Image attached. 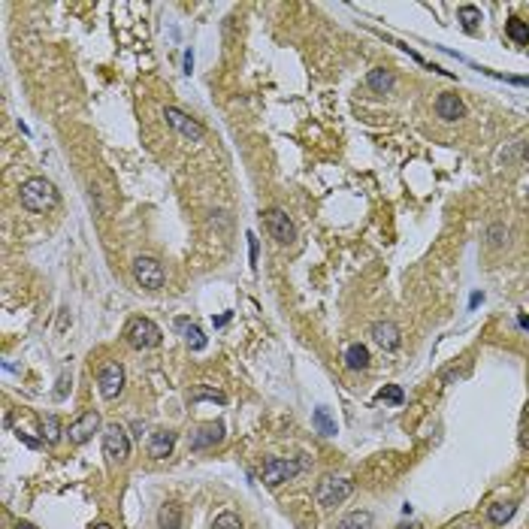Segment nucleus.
Instances as JSON below:
<instances>
[{"instance_id":"ddd939ff","label":"nucleus","mask_w":529,"mask_h":529,"mask_svg":"<svg viewBox=\"0 0 529 529\" xmlns=\"http://www.w3.org/2000/svg\"><path fill=\"white\" fill-rule=\"evenodd\" d=\"M224 438V423H203L200 430L190 436V451H206V448H215Z\"/></svg>"},{"instance_id":"39448f33","label":"nucleus","mask_w":529,"mask_h":529,"mask_svg":"<svg viewBox=\"0 0 529 529\" xmlns=\"http://www.w3.org/2000/svg\"><path fill=\"white\" fill-rule=\"evenodd\" d=\"M354 493V481L351 478H324L314 490V499L324 508H333V505H342L348 496Z\"/></svg>"},{"instance_id":"f704fd0d","label":"nucleus","mask_w":529,"mask_h":529,"mask_svg":"<svg viewBox=\"0 0 529 529\" xmlns=\"http://www.w3.org/2000/svg\"><path fill=\"white\" fill-rule=\"evenodd\" d=\"M523 161L529 164V142H526V149H523Z\"/></svg>"},{"instance_id":"7c9ffc66","label":"nucleus","mask_w":529,"mask_h":529,"mask_svg":"<svg viewBox=\"0 0 529 529\" xmlns=\"http://www.w3.org/2000/svg\"><path fill=\"white\" fill-rule=\"evenodd\" d=\"M13 529H37V526H33V523H28V521H18Z\"/></svg>"},{"instance_id":"c9c22d12","label":"nucleus","mask_w":529,"mask_h":529,"mask_svg":"<svg viewBox=\"0 0 529 529\" xmlns=\"http://www.w3.org/2000/svg\"><path fill=\"white\" fill-rule=\"evenodd\" d=\"M94 529H112V526H109V523H97Z\"/></svg>"},{"instance_id":"6ab92c4d","label":"nucleus","mask_w":529,"mask_h":529,"mask_svg":"<svg viewBox=\"0 0 529 529\" xmlns=\"http://www.w3.org/2000/svg\"><path fill=\"white\" fill-rule=\"evenodd\" d=\"M366 85L372 88V91H378V94H390L393 91V73L378 67V70H372L366 76Z\"/></svg>"},{"instance_id":"b1692460","label":"nucleus","mask_w":529,"mask_h":529,"mask_svg":"<svg viewBox=\"0 0 529 529\" xmlns=\"http://www.w3.org/2000/svg\"><path fill=\"white\" fill-rule=\"evenodd\" d=\"M314 430H318L321 436H336V421L330 418L327 409H314Z\"/></svg>"},{"instance_id":"423d86ee","label":"nucleus","mask_w":529,"mask_h":529,"mask_svg":"<svg viewBox=\"0 0 529 529\" xmlns=\"http://www.w3.org/2000/svg\"><path fill=\"white\" fill-rule=\"evenodd\" d=\"M164 118H166V125H170L176 133H182L185 140H190V142H203V140H206V127H203L194 115L182 112L178 106H166L164 109Z\"/></svg>"},{"instance_id":"dca6fc26","label":"nucleus","mask_w":529,"mask_h":529,"mask_svg":"<svg viewBox=\"0 0 529 529\" xmlns=\"http://www.w3.org/2000/svg\"><path fill=\"white\" fill-rule=\"evenodd\" d=\"M369 348L366 345H360V342H354V345H348L345 348V366L351 369V372H363V369H369Z\"/></svg>"},{"instance_id":"7ed1b4c3","label":"nucleus","mask_w":529,"mask_h":529,"mask_svg":"<svg viewBox=\"0 0 529 529\" xmlns=\"http://www.w3.org/2000/svg\"><path fill=\"white\" fill-rule=\"evenodd\" d=\"M125 339L130 348H137V351H149V348L161 345V327L149 318H130L125 327Z\"/></svg>"},{"instance_id":"f03ea898","label":"nucleus","mask_w":529,"mask_h":529,"mask_svg":"<svg viewBox=\"0 0 529 529\" xmlns=\"http://www.w3.org/2000/svg\"><path fill=\"white\" fill-rule=\"evenodd\" d=\"M133 281H137L140 288L145 290H161L166 285V273H164V266L157 257L152 254H140V257H133Z\"/></svg>"},{"instance_id":"c85d7f7f","label":"nucleus","mask_w":529,"mask_h":529,"mask_svg":"<svg viewBox=\"0 0 529 529\" xmlns=\"http://www.w3.org/2000/svg\"><path fill=\"white\" fill-rule=\"evenodd\" d=\"M249 251H251V266H257V239H254V233H249Z\"/></svg>"},{"instance_id":"0eeeda50","label":"nucleus","mask_w":529,"mask_h":529,"mask_svg":"<svg viewBox=\"0 0 529 529\" xmlns=\"http://www.w3.org/2000/svg\"><path fill=\"white\" fill-rule=\"evenodd\" d=\"M263 224H266L269 236H273L278 245H294L297 227H294V221H290V215L285 209H266L263 212Z\"/></svg>"},{"instance_id":"4be33fe9","label":"nucleus","mask_w":529,"mask_h":529,"mask_svg":"<svg viewBox=\"0 0 529 529\" xmlns=\"http://www.w3.org/2000/svg\"><path fill=\"white\" fill-rule=\"evenodd\" d=\"M514 511H517V505L514 502H496V505H490V511H487V517H490V523L493 526H505L514 517Z\"/></svg>"},{"instance_id":"f8f14e48","label":"nucleus","mask_w":529,"mask_h":529,"mask_svg":"<svg viewBox=\"0 0 529 529\" xmlns=\"http://www.w3.org/2000/svg\"><path fill=\"white\" fill-rule=\"evenodd\" d=\"M145 448H149L152 460H166L173 454V448H176V433L166 430V426H164V430H154L149 436V445H145Z\"/></svg>"},{"instance_id":"f3484780","label":"nucleus","mask_w":529,"mask_h":529,"mask_svg":"<svg viewBox=\"0 0 529 529\" xmlns=\"http://www.w3.org/2000/svg\"><path fill=\"white\" fill-rule=\"evenodd\" d=\"M157 529H182V505L166 502L157 511Z\"/></svg>"},{"instance_id":"473e14b6","label":"nucleus","mask_w":529,"mask_h":529,"mask_svg":"<svg viewBox=\"0 0 529 529\" xmlns=\"http://www.w3.org/2000/svg\"><path fill=\"white\" fill-rule=\"evenodd\" d=\"M397 529H421V526H418V523H399Z\"/></svg>"},{"instance_id":"5701e85b","label":"nucleus","mask_w":529,"mask_h":529,"mask_svg":"<svg viewBox=\"0 0 529 529\" xmlns=\"http://www.w3.org/2000/svg\"><path fill=\"white\" fill-rule=\"evenodd\" d=\"M40 436H42V442H46V445H58L61 442V421L55 418V414H49V418L42 421V426H40Z\"/></svg>"},{"instance_id":"9d476101","label":"nucleus","mask_w":529,"mask_h":529,"mask_svg":"<svg viewBox=\"0 0 529 529\" xmlns=\"http://www.w3.org/2000/svg\"><path fill=\"white\" fill-rule=\"evenodd\" d=\"M100 430V414L94 409L82 411L76 421H70V426H67V438H70V445H85L91 442L94 433Z\"/></svg>"},{"instance_id":"72a5a7b5","label":"nucleus","mask_w":529,"mask_h":529,"mask_svg":"<svg viewBox=\"0 0 529 529\" xmlns=\"http://www.w3.org/2000/svg\"><path fill=\"white\" fill-rule=\"evenodd\" d=\"M521 327H523V330H529V318H526V314L521 318Z\"/></svg>"},{"instance_id":"412c9836","label":"nucleus","mask_w":529,"mask_h":529,"mask_svg":"<svg viewBox=\"0 0 529 529\" xmlns=\"http://www.w3.org/2000/svg\"><path fill=\"white\" fill-rule=\"evenodd\" d=\"M336 529H372V514L369 511H351L336 523Z\"/></svg>"},{"instance_id":"6e6552de","label":"nucleus","mask_w":529,"mask_h":529,"mask_svg":"<svg viewBox=\"0 0 529 529\" xmlns=\"http://www.w3.org/2000/svg\"><path fill=\"white\" fill-rule=\"evenodd\" d=\"M300 463H294V460H281V457H269L263 460V469H261V475H263V484L266 487H278V484H285V481H294L300 475Z\"/></svg>"},{"instance_id":"2eb2a0df","label":"nucleus","mask_w":529,"mask_h":529,"mask_svg":"<svg viewBox=\"0 0 529 529\" xmlns=\"http://www.w3.org/2000/svg\"><path fill=\"white\" fill-rule=\"evenodd\" d=\"M176 330L185 336V342L194 348V351H203V348H206V336H203V330L190 318H176Z\"/></svg>"},{"instance_id":"bb28decb","label":"nucleus","mask_w":529,"mask_h":529,"mask_svg":"<svg viewBox=\"0 0 529 529\" xmlns=\"http://www.w3.org/2000/svg\"><path fill=\"white\" fill-rule=\"evenodd\" d=\"M378 399H385V402H393V405H399V402L405 399V393H402V387L390 385V387H385V390L378 393Z\"/></svg>"},{"instance_id":"9b49d317","label":"nucleus","mask_w":529,"mask_h":529,"mask_svg":"<svg viewBox=\"0 0 529 529\" xmlns=\"http://www.w3.org/2000/svg\"><path fill=\"white\" fill-rule=\"evenodd\" d=\"M369 336H372V342L378 348H385V351H397L399 342H402V333L393 321H375L372 330H369Z\"/></svg>"},{"instance_id":"a211bd4d","label":"nucleus","mask_w":529,"mask_h":529,"mask_svg":"<svg viewBox=\"0 0 529 529\" xmlns=\"http://www.w3.org/2000/svg\"><path fill=\"white\" fill-rule=\"evenodd\" d=\"M505 33H508V40L517 42V46H529V25L523 18L511 16L508 21H505Z\"/></svg>"},{"instance_id":"2f4dec72","label":"nucleus","mask_w":529,"mask_h":529,"mask_svg":"<svg viewBox=\"0 0 529 529\" xmlns=\"http://www.w3.org/2000/svg\"><path fill=\"white\" fill-rule=\"evenodd\" d=\"M227 321H230V314H221V318H215V327H224Z\"/></svg>"},{"instance_id":"c756f323","label":"nucleus","mask_w":529,"mask_h":529,"mask_svg":"<svg viewBox=\"0 0 529 529\" xmlns=\"http://www.w3.org/2000/svg\"><path fill=\"white\" fill-rule=\"evenodd\" d=\"M190 64H194V55L188 52V55H185V73H190Z\"/></svg>"},{"instance_id":"1a4fd4ad","label":"nucleus","mask_w":529,"mask_h":529,"mask_svg":"<svg viewBox=\"0 0 529 529\" xmlns=\"http://www.w3.org/2000/svg\"><path fill=\"white\" fill-rule=\"evenodd\" d=\"M97 385H100L103 399H118L121 390H125V366L115 363V360L103 363V366H100V372H97Z\"/></svg>"},{"instance_id":"20e7f679","label":"nucleus","mask_w":529,"mask_h":529,"mask_svg":"<svg viewBox=\"0 0 529 529\" xmlns=\"http://www.w3.org/2000/svg\"><path fill=\"white\" fill-rule=\"evenodd\" d=\"M103 457L109 463H127L130 457V438L121 423H109L103 430Z\"/></svg>"},{"instance_id":"f257e3e1","label":"nucleus","mask_w":529,"mask_h":529,"mask_svg":"<svg viewBox=\"0 0 529 529\" xmlns=\"http://www.w3.org/2000/svg\"><path fill=\"white\" fill-rule=\"evenodd\" d=\"M18 203L28 212L42 215V212H52L55 206H58V188H55L46 176H33L18 188Z\"/></svg>"},{"instance_id":"aec40b11","label":"nucleus","mask_w":529,"mask_h":529,"mask_svg":"<svg viewBox=\"0 0 529 529\" xmlns=\"http://www.w3.org/2000/svg\"><path fill=\"white\" fill-rule=\"evenodd\" d=\"M457 18L463 21V28L469 30V33H475L478 28H481V21H484V16H481V9L478 6H472V4H463L457 9Z\"/></svg>"},{"instance_id":"4468645a","label":"nucleus","mask_w":529,"mask_h":529,"mask_svg":"<svg viewBox=\"0 0 529 529\" xmlns=\"http://www.w3.org/2000/svg\"><path fill=\"white\" fill-rule=\"evenodd\" d=\"M436 115L442 121H460L466 115V103L457 94H438L436 100Z\"/></svg>"},{"instance_id":"cd10ccee","label":"nucleus","mask_w":529,"mask_h":529,"mask_svg":"<svg viewBox=\"0 0 529 529\" xmlns=\"http://www.w3.org/2000/svg\"><path fill=\"white\" fill-rule=\"evenodd\" d=\"M521 445H523L526 451H529V414L523 418V426H521Z\"/></svg>"},{"instance_id":"a878e982","label":"nucleus","mask_w":529,"mask_h":529,"mask_svg":"<svg viewBox=\"0 0 529 529\" xmlns=\"http://www.w3.org/2000/svg\"><path fill=\"white\" fill-rule=\"evenodd\" d=\"M200 399H212V402H227V397H224L221 390H209V387H197L194 393H190V402H200Z\"/></svg>"},{"instance_id":"393cba45","label":"nucleus","mask_w":529,"mask_h":529,"mask_svg":"<svg viewBox=\"0 0 529 529\" xmlns=\"http://www.w3.org/2000/svg\"><path fill=\"white\" fill-rule=\"evenodd\" d=\"M212 529H245L242 523V517L239 514H233V511H221L215 521H212Z\"/></svg>"}]
</instances>
